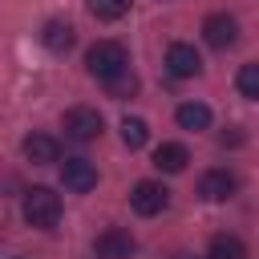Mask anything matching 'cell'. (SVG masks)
I'll use <instances>...</instances> for the list:
<instances>
[{"label": "cell", "instance_id": "6da1fadb", "mask_svg": "<svg viewBox=\"0 0 259 259\" xmlns=\"http://www.w3.org/2000/svg\"><path fill=\"white\" fill-rule=\"evenodd\" d=\"M20 206H24L28 227H36V231H53L61 223V194H53L49 186H28Z\"/></svg>", "mask_w": 259, "mask_h": 259}, {"label": "cell", "instance_id": "52a82bcc", "mask_svg": "<svg viewBox=\"0 0 259 259\" xmlns=\"http://www.w3.org/2000/svg\"><path fill=\"white\" fill-rule=\"evenodd\" d=\"M61 182H65V190H73V194H89V190L97 186V166H93L89 158H65V162H61Z\"/></svg>", "mask_w": 259, "mask_h": 259}, {"label": "cell", "instance_id": "e0dca14e", "mask_svg": "<svg viewBox=\"0 0 259 259\" xmlns=\"http://www.w3.org/2000/svg\"><path fill=\"white\" fill-rule=\"evenodd\" d=\"M89 12L97 20H121L130 12V0H89Z\"/></svg>", "mask_w": 259, "mask_h": 259}, {"label": "cell", "instance_id": "4fadbf2b", "mask_svg": "<svg viewBox=\"0 0 259 259\" xmlns=\"http://www.w3.org/2000/svg\"><path fill=\"white\" fill-rule=\"evenodd\" d=\"M174 117H178L182 130H194V134H198V130H210V121H214V117H210V105H202V101H182V105L174 109Z\"/></svg>", "mask_w": 259, "mask_h": 259}, {"label": "cell", "instance_id": "ac0fdd59", "mask_svg": "<svg viewBox=\"0 0 259 259\" xmlns=\"http://www.w3.org/2000/svg\"><path fill=\"white\" fill-rule=\"evenodd\" d=\"M105 93L117 97V101H121V97H134V93H138V73H130V69L117 73L113 81H105Z\"/></svg>", "mask_w": 259, "mask_h": 259}, {"label": "cell", "instance_id": "ffe728a7", "mask_svg": "<svg viewBox=\"0 0 259 259\" xmlns=\"http://www.w3.org/2000/svg\"><path fill=\"white\" fill-rule=\"evenodd\" d=\"M12 259H20V255H12Z\"/></svg>", "mask_w": 259, "mask_h": 259}, {"label": "cell", "instance_id": "9a60e30c", "mask_svg": "<svg viewBox=\"0 0 259 259\" xmlns=\"http://www.w3.org/2000/svg\"><path fill=\"white\" fill-rule=\"evenodd\" d=\"M235 89H239L247 101H259V61L239 65V73H235Z\"/></svg>", "mask_w": 259, "mask_h": 259}, {"label": "cell", "instance_id": "30bf717a", "mask_svg": "<svg viewBox=\"0 0 259 259\" xmlns=\"http://www.w3.org/2000/svg\"><path fill=\"white\" fill-rule=\"evenodd\" d=\"M20 150H24V158H28L32 166H53V162H61V142H57L53 134H28Z\"/></svg>", "mask_w": 259, "mask_h": 259}, {"label": "cell", "instance_id": "7c38bea8", "mask_svg": "<svg viewBox=\"0 0 259 259\" xmlns=\"http://www.w3.org/2000/svg\"><path fill=\"white\" fill-rule=\"evenodd\" d=\"M186 162H190V150H186L182 142H162V146L154 150V166H158L162 174H182Z\"/></svg>", "mask_w": 259, "mask_h": 259}, {"label": "cell", "instance_id": "3957f363", "mask_svg": "<svg viewBox=\"0 0 259 259\" xmlns=\"http://www.w3.org/2000/svg\"><path fill=\"white\" fill-rule=\"evenodd\" d=\"M130 206H134V214L154 219V214H162V210L170 206V190H166L162 182H154V178H142V182L130 190Z\"/></svg>", "mask_w": 259, "mask_h": 259}, {"label": "cell", "instance_id": "8fae6325", "mask_svg": "<svg viewBox=\"0 0 259 259\" xmlns=\"http://www.w3.org/2000/svg\"><path fill=\"white\" fill-rule=\"evenodd\" d=\"M40 40H45V49H49V53L65 57V53L77 45V32H73V24H69V20H49V24H45V32H40Z\"/></svg>", "mask_w": 259, "mask_h": 259}, {"label": "cell", "instance_id": "8992f818", "mask_svg": "<svg viewBox=\"0 0 259 259\" xmlns=\"http://www.w3.org/2000/svg\"><path fill=\"white\" fill-rule=\"evenodd\" d=\"M166 73L178 77V81L198 77V73H202V57H198V49L186 45V40H174V45L166 49Z\"/></svg>", "mask_w": 259, "mask_h": 259}, {"label": "cell", "instance_id": "ba28073f", "mask_svg": "<svg viewBox=\"0 0 259 259\" xmlns=\"http://www.w3.org/2000/svg\"><path fill=\"white\" fill-rule=\"evenodd\" d=\"M202 36H206V45L210 49H231L235 40H239V20L235 16H227V12H210L206 20H202Z\"/></svg>", "mask_w": 259, "mask_h": 259}, {"label": "cell", "instance_id": "d6986e66", "mask_svg": "<svg viewBox=\"0 0 259 259\" xmlns=\"http://www.w3.org/2000/svg\"><path fill=\"white\" fill-rule=\"evenodd\" d=\"M178 259H194V255H178Z\"/></svg>", "mask_w": 259, "mask_h": 259}, {"label": "cell", "instance_id": "5bb4252c", "mask_svg": "<svg viewBox=\"0 0 259 259\" xmlns=\"http://www.w3.org/2000/svg\"><path fill=\"white\" fill-rule=\"evenodd\" d=\"M206 259H247V243L239 235H214L206 247Z\"/></svg>", "mask_w": 259, "mask_h": 259}, {"label": "cell", "instance_id": "2e32d148", "mask_svg": "<svg viewBox=\"0 0 259 259\" xmlns=\"http://www.w3.org/2000/svg\"><path fill=\"white\" fill-rule=\"evenodd\" d=\"M121 142H125V150H142L150 142V125L142 117H125L121 121Z\"/></svg>", "mask_w": 259, "mask_h": 259}, {"label": "cell", "instance_id": "9c48e42d", "mask_svg": "<svg viewBox=\"0 0 259 259\" xmlns=\"http://www.w3.org/2000/svg\"><path fill=\"white\" fill-rule=\"evenodd\" d=\"M235 190H239V178H235L227 166H214V170H206V174L198 178V194H202L206 202H227Z\"/></svg>", "mask_w": 259, "mask_h": 259}, {"label": "cell", "instance_id": "277c9868", "mask_svg": "<svg viewBox=\"0 0 259 259\" xmlns=\"http://www.w3.org/2000/svg\"><path fill=\"white\" fill-rule=\"evenodd\" d=\"M61 125H65V134H69L73 142H93L105 121H101V113H97L93 105H73V109H65Z\"/></svg>", "mask_w": 259, "mask_h": 259}, {"label": "cell", "instance_id": "7a4b0ae2", "mask_svg": "<svg viewBox=\"0 0 259 259\" xmlns=\"http://www.w3.org/2000/svg\"><path fill=\"white\" fill-rule=\"evenodd\" d=\"M85 69L105 85V81H113L117 73H125L130 69V57H125V45H117V40H97L89 53H85Z\"/></svg>", "mask_w": 259, "mask_h": 259}, {"label": "cell", "instance_id": "5b68a950", "mask_svg": "<svg viewBox=\"0 0 259 259\" xmlns=\"http://www.w3.org/2000/svg\"><path fill=\"white\" fill-rule=\"evenodd\" d=\"M134 251H138V243H134V235L121 231V227H105V231L93 239V255H97V259H134Z\"/></svg>", "mask_w": 259, "mask_h": 259}]
</instances>
